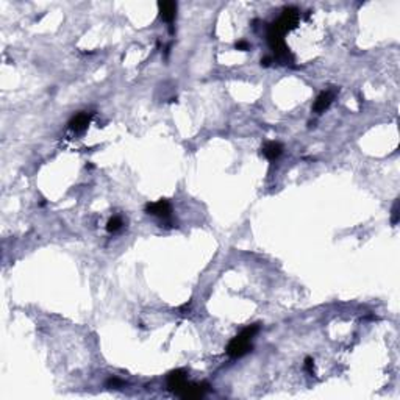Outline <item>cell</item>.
<instances>
[{"mask_svg":"<svg viewBox=\"0 0 400 400\" xmlns=\"http://www.w3.org/2000/svg\"><path fill=\"white\" fill-rule=\"evenodd\" d=\"M260 330V325L258 324H254L247 328H244L238 336H235L233 340H231L227 346V355L231 356V358H241L244 355H247L249 352H252V338L258 333Z\"/></svg>","mask_w":400,"mask_h":400,"instance_id":"obj_1","label":"cell"},{"mask_svg":"<svg viewBox=\"0 0 400 400\" xmlns=\"http://www.w3.org/2000/svg\"><path fill=\"white\" fill-rule=\"evenodd\" d=\"M299 17H300V11L297 8H294V7H288L283 10L282 16L275 20V22H272L273 25H275L283 35L286 32H291L297 27L299 24Z\"/></svg>","mask_w":400,"mask_h":400,"instance_id":"obj_2","label":"cell"},{"mask_svg":"<svg viewBox=\"0 0 400 400\" xmlns=\"http://www.w3.org/2000/svg\"><path fill=\"white\" fill-rule=\"evenodd\" d=\"M171 203L161 199L158 202H153V203H147L145 205V213L147 214H152V216H157V218H161V219H166L171 216Z\"/></svg>","mask_w":400,"mask_h":400,"instance_id":"obj_3","label":"cell"},{"mask_svg":"<svg viewBox=\"0 0 400 400\" xmlns=\"http://www.w3.org/2000/svg\"><path fill=\"white\" fill-rule=\"evenodd\" d=\"M188 383L186 380V372L183 369H177V371H172L169 372V375H167V388H169V391L178 394L180 389Z\"/></svg>","mask_w":400,"mask_h":400,"instance_id":"obj_4","label":"cell"},{"mask_svg":"<svg viewBox=\"0 0 400 400\" xmlns=\"http://www.w3.org/2000/svg\"><path fill=\"white\" fill-rule=\"evenodd\" d=\"M206 385H199V383H186L180 392L177 394L178 397L181 398H189V400H194V398H202L205 395V391H206Z\"/></svg>","mask_w":400,"mask_h":400,"instance_id":"obj_5","label":"cell"},{"mask_svg":"<svg viewBox=\"0 0 400 400\" xmlns=\"http://www.w3.org/2000/svg\"><path fill=\"white\" fill-rule=\"evenodd\" d=\"M91 117H93V113H88V111H80L77 113L71 120H69V129L77 132V133H81L88 129V125L91 122Z\"/></svg>","mask_w":400,"mask_h":400,"instance_id":"obj_6","label":"cell"},{"mask_svg":"<svg viewBox=\"0 0 400 400\" xmlns=\"http://www.w3.org/2000/svg\"><path fill=\"white\" fill-rule=\"evenodd\" d=\"M158 10H160V17L167 24H172L174 19L177 16V4L171 2V0H166V2H160L158 4Z\"/></svg>","mask_w":400,"mask_h":400,"instance_id":"obj_7","label":"cell"},{"mask_svg":"<svg viewBox=\"0 0 400 400\" xmlns=\"http://www.w3.org/2000/svg\"><path fill=\"white\" fill-rule=\"evenodd\" d=\"M333 97H334V94H333L331 91H324V93H321L318 97H316V100H314L313 111H314V113H322V111H325V110L330 107V105H331Z\"/></svg>","mask_w":400,"mask_h":400,"instance_id":"obj_8","label":"cell"},{"mask_svg":"<svg viewBox=\"0 0 400 400\" xmlns=\"http://www.w3.org/2000/svg\"><path fill=\"white\" fill-rule=\"evenodd\" d=\"M261 153H263L267 160L273 161V160H277V158L283 153V145H282L280 142H275V141L267 142V144H264V147L261 149Z\"/></svg>","mask_w":400,"mask_h":400,"instance_id":"obj_9","label":"cell"},{"mask_svg":"<svg viewBox=\"0 0 400 400\" xmlns=\"http://www.w3.org/2000/svg\"><path fill=\"white\" fill-rule=\"evenodd\" d=\"M120 228H122V219L119 216L111 218L107 224V231H110V233H116V231Z\"/></svg>","mask_w":400,"mask_h":400,"instance_id":"obj_10","label":"cell"},{"mask_svg":"<svg viewBox=\"0 0 400 400\" xmlns=\"http://www.w3.org/2000/svg\"><path fill=\"white\" fill-rule=\"evenodd\" d=\"M398 200H395L394 202V205H392V214H391V222H392V225H395L397 222H398Z\"/></svg>","mask_w":400,"mask_h":400,"instance_id":"obj_11","label":"cell"},{"mask_svg":"<svg viewBox=\"0 0 400 400\" xmlns=\"http://www.w3.org/2000/svg\"><path fill=\"white\" fill-rule=\"evenodd\" d=\"M305 369H306L310 374L314 372V360H313L311 356H306V358H305Z\"/></svg>","mask_w":400,"mask_h":400,"instance_id":"obj_12","label":"cell"},{"mask_svg":"<svg viewBox=\"0 0 400 400\" xmlns=\"http://www.w3.org/2000/svg\"><path fill=\"white\" fill-rule=\"evenodd\" d=\"M235 47H236L238 50L245 52V50H249V43H245V41H238V43L235 44Z\"/></svg>","mask_w":400,"mask_h":400,"instance_id":"obj_13","label":"cell"},{"mask_svg":"<svg viewBox=\"0 0 400 400\" xmlns=\"http://www.w3.org/2000/svg\"><path fill=\"white\" fill-rule=\"evenodd\" d=\"M272 58L270 56H264V58H261V66H264V68H269L270 65H272Z\"/></svg>","mask_w":400,"mask_h":400,"instance_id":"obj_14","label":"cell"},{"mask_svg":"<svg viewBox=\"0 0 400 400\" xmlns=\"http://www.w3.org/2000/svg\"><path fill=\"white\" fill-rule=\"evenodd\" d=\"M107 385H108V386H120V385H122V382H120V380H117V378H110V380L107 382Z\"/></svg>","mask_w":400,"mask_h":400,"instance_id":"obj_15","label":"cell"}]
</instances>
